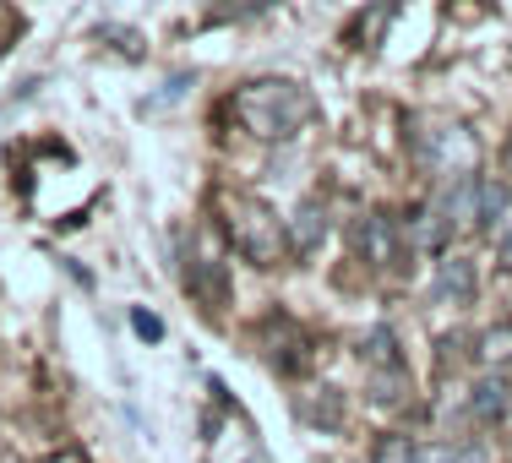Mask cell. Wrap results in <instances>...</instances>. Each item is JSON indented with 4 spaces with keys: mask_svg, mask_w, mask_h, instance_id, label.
<instances>
[{
    "mask_svg": "<svg viewBox=\"0 0 512 463\" xmlns=\"http://www.w3.org/2000/svg\"><path fill=\"white\" fill-rule=\"evenodd\" d=\"M235 115L256 142H289L316 120V99L289 77H256L235 93Z\"/></svg>",
    "mask_w": 512,
    "mask_h": 463,
    "instance_id": "cell-1",
    "label": "cell"
},
{
    "mask_svg": "<svg viewBox=\"0 0 512 463\" xmlns=\"http://www.w3.org/2000/svg\"><path fill=\"white\" fill-rule=\"evenodd\" d=\"M229 207V240H235L240 251H246L251 262H262V267H278L284 262V251H289V229L273 218V207L267 202H251V197H224Z\"/></svg>",
    "mask_w": 512,
    "mask_h": 463,
    "instance_id": "cell-2",
    "label": "cell"
},
{
    "mask_svg": "<svg viewBox=\"0 0 512 463\" xmlns=\"http://www.w3.org/2000/svg\"><path fill=\"white\" fill-rule=\"evenodd\" d=\"M355 251L371 267H404V235L393 213H365L355 224Z\"/></svg>",
    "mask_w": 512,
    "mask_h": 463,
    "instance_id": "cell-3",
    "label": "cell"
},
{
    "mask_svg": "<svg viewBox=\"0 0 512 463\" xmlns=\"http://www.w3.org/2000/svg\"><path fill=\"white\" fill-rule=\"evenodd\" d=\"M474 289H480V273H474V262L458 257V251H442V262H436V278H431V295L442 300V306H469Z\"/></svg>",
    "mask_w": 512,
    "mask_h": 463,
    "instance_id": "cell-4",
    "label": "cell"
},
{
    "mask_svg": "<svg viewBox=\"0 0 512 463\" xmlns=\"http://www.w3.org/2000/svg\"><path fill=\"white\" fill-rule=\"evenodd\" d=\"M186 278H191V289L207 300V306H224L229 300V273H224V257L218 251H191V262H186Z\"/></svg>",
    "mask_w": 512,
    "mask_h": 463,
    "instance_id": "cell-5",
    "label": "cell"
},
{
    "mask_svg": "<svg viewBox=\"0 0 512 463\" xmlns=\"http://www.w3.org/2000/svg\"><path fill=\"white\" fill-rule=\"evenodd\" d=\"M507 409H512V382L507 376H480V382L469 387V420L474 425L507 420Z\"/></svg>",
    "mask_w": 512,
    "mask_h": 463,
    "instance_id": "cell-6",
    "label": "cell"
},
{
    "mask_svg": "<svg viewBox=\"0 0 512 463\" xmlns=\"http://www.w3.org/2000/svg\"><path fill=\"white\" fill-rule=\"evenodd\" d=\"M327 240V207L316 202V197H306L295 207V218H289V251H300V257H311L316 246Z\"/></svg>",
    "mask_w": 512,
    "mask_h": 463,
    "instance_id": "cell-7",
    "label": "cell"
},
{
    "mask_svg": "<svg viewBox=\"0 0 512 463\" xmlns=\"http://www.w3.org/2000/svg\"><path fill=\"white\" fill-rule=\"evenodd\" d=\"M507 207H512V186H507V180H485V175H480V197H474V229L496 235V229H502V218H507Z\"/></svg>",
    "mask_w": 512,
    "mask_h": 463,
    "instance_id": "cell-8",
    "label": "cell"
},
{
    "mask_svg": "<svg viewBox=\"0 0 512 463\" xmlns=\"http://www.w3.org/2000/svg\"><path fill=\"white\" fill-rule=\"evenodd\" d=\"M371 463H420V447H414L409 436L387 431L382 442H376V453H371Z\"/></svg>",
    "mask_w": 512,
    "mask_h": 463,
    "instance_id": "cell-9",
    "label": "cell"
},
{
    "mask_svg": "<svg viewBox=\"0 0 512 463\" xmlns=\"http://www.w3.org/2000/svg\"><path fill=\"white\" fill-rule=\"evenodd\" d=\"M365 365H404V360H398V338H393V327H376V333L365 338Z\"/></svg>",
    "mask_w": 512,
    "mask_h": 463,
    "instance_id": "cell-10",
    "label": "cell"
},
{
    "mask_svg": "<svg viewBox=\"0 0 512 463\" xmlns=\"http://www.w3.org/2000/svg\"><path fill=\"white\" fill-rule=\"evenodd\" d=\"M300 420H311V425H338V414H333V393H327V387H316V393L306 398V404H300Z\"/></svg>",
    "mask_w": 512,
    "mask_h": 463,
    "instance_id": "cell-11",
    "label": "cell"
},
{
    "mask_svg": "<svg viewBox=\"0 0 512 463\" xmlns=\"http://www.w3.org/2000/svg\"><path fill=\"white\" fill-rule=\"evenodd\" d=\"M431 463H485V453L474 442H453V447H436Z\"/></svg>",
    "mask_w": 512,
    "mask_h": 463,
    "instance_id": "cell-12",
    "label": "cell"
},
{
    "mask_svg": "<svg viewBox=\"0 0 512 463\" xmlns=\"http://www.w3.org/2000/svg\"><path fill=\"white\" fill-rule=\"evenodd\" d=\"M191 82H197V77H191V71H180L175 82H164V93H158V99H148V109H158V104H180V99H186Z\"/></svg>",
    "mask_w": 512,
    "mask_h": 463,
    "instance_id": "cell-13",
    "label": "cell"
},
{
    "mask_svg": "<svg viewBox=\"0 0 512 463\" xmlns=\"http://www.w3.org/2000/svg\"><path fill=\"white\" fill-rule=\"evenodd\" d=\"M131 327H137V333H142V338H148V344H158V338H164V322H158V316H153V311H142V306H137V311H131Z\"/></svg>",
    "mask_w": 512,
    "mask_h": 463,
    "instance_id": "cell-14",
    "label": "cell"
},
{
    "mask_svg": "<svg viewBox=\"0 0 512 463\" xmlns=\"http://www.w3.org/2000/svg\"><path fill=\"white\" fill-rule=\"evenodd\" d=\"M502 355H512V327H496V333L485 338V360H502Z\"/></svg>",
    "mask_w": 512,
    "mask_h": 463,
    "instance_id": "cell-15",
    "label": "cell"
},
{
    "mask_svg": "<svg viewBox=\"0 0 512 463\" xmlns=\"http://www.w3.org/2000/svg\"><path fill=\"white\" fill-rule=\"evenodd\" d=\"M502 267H507V273H512V229H507V235H502Z\"/></svg>",
    "mask_w": 512,
    "mask_h": 463,
    "instance_id": "cell-16",
    "label": "cell"
}]
</instances>
